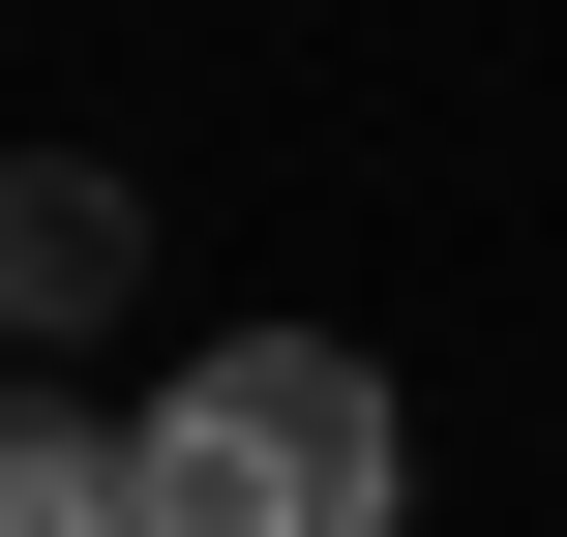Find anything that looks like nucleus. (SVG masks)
Segmentation results:
<instances>
[{
  "mask_svg": "<svg viewBox=\"0 0 567 537\" xmlns=\"http://www.w3.org/2000/svg\"><path fill=\"white\" fill-rule=\"evenodd\" d=\"M120 478H150V537H389L419 508V419H389V359H329V329H209V359L120 419Z\"/></svg>",
  "mask_w": 567,
  "mask_h": 537,
  "instance_id": "obj_1",
  "label": "nucleus"
},
{
  "mask_svg": "<svg viewBox=\"0 0 567 537\" xmlns=\"http://www.w3.org/2000/svg\"><path fill=\"white\" fill-rule=\"evenodd\" d=\"M120 269H150V209L90 149H0V329H120Z\"/></svg>",
  "mask_w": 567,
  "mask_h": 537,
  "instance_id": "obj_2",
  "label": "nucleus"
},
{
  "mask_svg": "<svg viewBox=\"0 0 567 537\" xmlns=\"http://www.w3.org/2000/svg\"><path fill=\"white\" fill-rule=\"evenodd\" d=\"M0 537H150V478H120V448H60V419H0Z\"/></svg>",
  "mask_w": 567,
  "mask_h": 537,
  "instance_id": "obj_3",
  "label": "nucleus"
}]
</instances>
